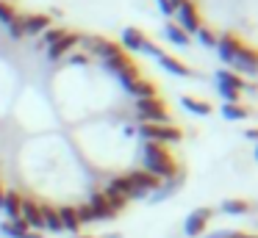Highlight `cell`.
<instances>
[{
  "mask_svg": "<svg viewBox=\"0 0 258 238\" xmlns=\"http://www.w3.org/2000/svg\"><path fill=\"white\" fill-rule=\"evenodd\" d=\"M142 158H145V172H150L158 180H169V177L178 175V161L172 158V152L164 144L145 141L142 144Z\"/></svg>",
  "mask_w": 258,
  "mask_h": 238,
  "instance_id": "6da1fadb",
  "label": "cell"
},
{
  "mask_svg": "<svg viewBox=\"0 0 258 238\" xmlns=\"http://www.w3.org/2000/svg\"><path fill=\"white\" fill-rule=\"evenodd\" d=\"M139 136L145 141H156V144H175L183 138V130L178 125H153V122H142L139 125Z\"/></svg>",
  "mask_w": 258,
  "mask_h": 238,
  "instance_id": "7a4b0ae2",
  "label": "cell"
},
{
  "mask_svg": "<svg viewBox=\"0 0 258 238\" xmlns=\"http://www.w3.org/2000/svg\"><path fill=\"white\" fill-rule=\"evenodd\" d=\"M136 114H139L142 122H153V125H172L167 105H164V100H158V97L136 100Z\"/></svg>",
  "mask_w": 258,
  "mask_h": 238,
  "instance_id": "3957f363",
  "label": "cell"
},
{
  "mask_svg": "<svg viewBox=\"0 0 258 238\" xmlns=\"http://www.w3.org/2000/svg\"><path fill=\"white\" fill-rule=\"evenodd\" d=\"M81 44H84V53L89 55V58L97 55V58L108 61V58H114V55L125 53L117 42H111V39H106V36H81Z\"/></svg>",
  "mask_w": 258,
  "mask_h": 238,
  "instance_id": "277c9868",
  "label": "cell"
},
{
  "mask_svg": "<svg viewBox=\"0 0 258 238\" xmlns=\"http://www.w3.org/2000/svg\"><path fill=\"white\" fill-rule=\"evenodd\" d=\"M175 14H178V20H180L178 28L186 33V36H191V33H197L203 28V20H200V11H197L195 0H180L178 9H175Z\"/></svg>",
  "mask_w": 258,
  "mask_h": 238,
  "instance_id": "5b68a950",
  "label": "cell"
},
{
  "mask_svg": "<svg viewBox=\"0 0 258 238\" xmlns=\"http://www.w3.org/2000/svg\"><path fill=\"white\" fill-rule=\"evenodd\" d=\"M125 177H128V180H131V186H134V199H139V197H147L150 191H156V188L161 186V180H158V177H153L150 172H145V169L128 172Z\"/></svg>",
  "mask_w": 258,
  "mask_h": 238,
  "instance_id": "8992f818",
  "label": "cell"
},
{
  "mask_svg": "<svg viewBox=\"0 0 258 238\" xmlns=\"http://www.w3.org/2000/svg\"><path fill=\"white\" fill-rule=\"evenodd\" d=\"M241 50H244V42H241L239 33H222V36H217V53L225 64H233V58Z\"/></svg>",
  "mask_w": 258,
  "mask_h": 238,
  "instance_id": "52a82bcc",
  "label": "cell"
},
{
  "mask_svg": "<svg viewBox=\"0 0 258 238\" xmlns=\"http://www.w3.org/2000/svg\"><path fill=\"white\" fill-rule=\"evenodd\" d=\"M78 44H81V33L67 31L56 44H50V47H47V58H50V61H61L64 55H70L75 47H78Z\"/></svg>",
  "mask_w": 258,
  "mask_h": 238,
  "instance_id": "ba28073f",
  "label": "cell"
},
{
  "mask_svg": "<svg viewBox=\"0 0 258 238\" xmlns=\"http://www.w3.org/2000/svg\"><path fill=\"white\" fill-rule=\"evenodd\" d=\"M20 219L28 224V230H45V219H42V205H36L34 199H23L20 208Z\"/></svg>",
  "mask_w": 258,
  "mask_h": 238,
  "instance_id": "9c48e42d",
  "label": "cell"
},
{
  "mask_svg": "<svg viewBox=\"0 0 258 238\" xmlns=\"http://www.w3.org/2000/svg\"><path fill=\"white\" fill-rule=\"evenodd\" d=\"M244 86H247V81L241 75H236V72H230V69H219L217 72V92H236V94H241V92H244Z\"/></svg>",
  "mask_w": 258,
  "mask_h": 238,
  "instance_id": "30bf717a",
  "label": "cell"
},
{
  "mask_svg": "<svg viewBox=\"0 0 258 238\" xmlns=\"http://www.w3.org/2000/svg\"><path fill=\"white\" fill-rule=\"evenodd\" d=\"M214 210L211 208H197L189 213V219H186V235H200L203 230H206V224L211 221Z\"/></svg>",
  "mask_w": 258,
  "mask_h": 238,
  "instance_id": "8fae6325",
  "label": "cell"
},
{
  "mask_svg": "<svg viewBox=\"0 0 258 238\" xmlns=\"http://www.w3.org/2000/svg\"><path fill=\"white\" fill-rule=\"evenodd\" d=\"M236 75H255V50L252 47H244L239 55L233 58V69Z\"/></svg>",
  "mask_w": 258,
  "mask_h": 238,
  "instance_id": "7c38bea8",
  "label": "cell"
},
{
  "mask_svg": "<svg viewBox=\"0 0 258 238\" xmlns=\"http://www.w3.org/2000/svg\"><path fill=\"white\" fill-rule=\"evenodd\" d=\"M47 28H50V17L47 14H28L25 22H23L25 36H39V33H45Z\"/></svg>",
  "mask_w": 258,
  "mask_h": 238,
  "instance_id": "4fadbf2b",
  "label": "cell"
},
{
  "mask_svg": "<svg viewBox=\"0 0 258 238\" xmlns=\"http://www.w3.org/2000/svg\"><path fill=\"white\" fill-rule=\"evenodd\" d=\"M125 89H128V92L134 94L136 100L158 97V94H156V92H158V89H156V83H153V81H147V77H136V81H134V83H128Z\"/></svg>",
  "mask_w": 258,
  "mask_h": 238,
  "instance_id": "5bb4252c",
  "label": "cell"
},
{
  "mask_svg": "<svg viewBox=\"0 0 258 238\" xmlns=\"http://www.w3.org/2000/svg\"><path fill=\"white\" fill-rule=\"evenodd\" d=\"M0 230L6 232L9 238H42V232H31L28 224L23 219H14V221H6V224H0Z\"/></svg>",
  "mask_w": 258,
  "mask_h": 238,
  "instance_id": "9a60e30c",
  "label": "cell"
},
{
  "mask_svg": "<svg viewBox=\"0 0 258 238\" xmlns=\"http://www.w3.org/2000/svg\"><path fill=\"white\" fill-rule=\"evenodd\" d=\"M89 208H92V213H95V219H114V216H117V210L108 205V199L103 197V191H97L95 197L89 199Z\"/></svg>",
  "mask_w": 258,
  "mask_h": 238,
  "instance_id": "2e32d148",
  "label": "cell"
},
{
  "mask_svg": "<svg viewBox=\"0 0 258 238\" xmlns=\"http://www.w3.org/2000/svg\"><path fill=\"white\" fill-rule=\"evenodd\" d=\"M20 208H23V197H20L17 191H6L3 194V213L9 216V221H14V219H20Z\"/></svg>",
  "mask_w": 258,
  "mask_h": 238,
  "instance_id": "e0dca14e",
  "label": "cell"
},
{
  "mask_svg": "<svg viewBox=\"0 0 258 238\" xmlns=\"http://www.w3.org/2000/svg\"><path fill=\"white\" fill-rule=\"evenodd\" d=\"M180 105H183L189 114H197V116H208L211 114V103H206V100L200 97H191V94H186V97H180Z\"/></svg>",
  "mask_w": 258,
  "mask_h": 238,
  "instance_id": "ac0fdd59",
  "label": "cell"
},
{
  "mask_svg": "<svg viewBox=\"0 0 258 238\" xmlns=\"http://www.w3.org/2000/svg\"><path fill=\"white\" fill-rule=\"evenodd\" d=\"M158 64H161L167 72H172V75H180V77H189V75H191L189 66H186L183 61H178L175 55H167V53H164L161 58H158Z\"/></svg>",
  "mask_w": 258,
  "mask_h": 238,
  "instance_id": "d6986e66",
  "label": "cell"
},
{
  "mask_svg": "<svg viewBox=\"0 0 258 238\" xmlns=\"http://www.w3.org/2000/svg\"><path fill=\"white\" fill-rule=\"evenodd\" d=\"M58 219H61V230L78 235L81 221H78V216H75V208H70V205H67V208H58Z\"/></svg>",
  "mask_w": 258,
  "mask_h": 238,
  "instance_id": "ffe728a7",
  "label": "cell"
},
{
  "mask_svg": "<svg viewBox=\"0 0 258 238\" xmlns=\"http://www.w3.org/2000/svg\"><path fill=\"white\" fill-rule=\"evenodd\" d=\"M145 39H147V36L139 31V28H125V31H122V44H125L128 50H134V53H139V50H142Z\"/></svg>",
  "mask_w": 258,
  "mask_h": 238,
  "instance_id": "44dd1931",
  "label": "cell"
},
{
  "mask_svg": "<svg viewBox=\"0 0 258 238\" xmlns=\"http://www.w3.org/2000/svg\"><path fill=\"white\" fill-rule=\"evenodd\" d=\"M164 36H167L172 44H178V47H189V44H191V36H186V33L180 31L175 22H167V28H164Z\"/></svg>",
  "mask_w": 258,
  "mask_h": 238,
  "instance_id": "7402d4cb",
  "label": "cell"
},
{
  "mask_svg": "<svg viewBox=\"0 0 258 238\" xmlns=\"http://www.w3.org/2000/svg\"><path fill=\"white\" fill-rule=\"evenodd\" d=\"M42 219H45V230H50V232H61V219H58V208L42 205Z\"/></svg>",
  "mask_w": 258,
  "mask_h": 238,
  "instance_id": "603a6c76",
  "label": "cell"
},
{
  "mask_svg": "<svg viewBox=\"0 0 258 238\" xmlns=\"http://www.w3.org/2000/svg\"><path fill=\"white\" fill-rule=\"evenodd\" d=\"M222 116L230 122H239V119H247L250 116V108L241 103H233V105H222Z\"/></svg>",
  "mask_w": 258,
  "mask_h": 238,
  "instance_id": "cb8c5ba5",
  "label": "cell"
},
{
  "mask_svg": "<svg viewBox=\"0 0 258 238\" xmlns=\"http://www.w3.org/2000/svg\"><path fill=\"white\" fill-rule=\"evenodd\" d=\"M108 188H114L117 194H122L125 199H134V186H131V180L125 175L122 177H114V180L108 183Z\"/></svg>",
  "mask_w": 258,
  "mask_h": 238,
  "instance_id": "d4e9b609",
  "label": "cell"
},
{
  "mask_svg": "<svg viewBox=\"0 0 258 238\" xmlns=\"http://www.w3.org/2000/svg\"><path fill=\"white\" fill-rule=\"evenodd\" d=\"M252 205L247 202V199H225L222 202V210L225 213H233V216H239V213H247Z\"/></svg>",
  "mask_w": 258,
  "mask_h": 238,
  "instance_id": "484cf974",
  "label": "cell"
},
{
  "mask_svg": "<svg viewBox=\"0 0 258 238\" xmlns=\"http://www.w3.org/2000/svg\"><path fill=\"white\" fill-rule=\"evenodd\" d=\"M103 64H106V69H111V72H122L125 66H131V64H134V58H131L128 53H119V55H114V58L103 61Z\"/></svg>",
  "mask_w": 258,
  "mask_h": 238,
  "instance_id": "4316f807",
  "label": "cell"
},
{
  "mask_svg": "<svg viewBox=\"0 0 258 238\" xmlns=\"http://www.w3.org/2000/svg\"><path fill=\"white\" fill-rule=\"evenodd\" d=\"M103 197L108 199V205H111V208L117 210V213H119V210L125 208V205H128V199H125L122 194H117V191H114V188H108V186L103 188Z\"/></svg>",
  "mask_w": 258,
  "mask_h": 238,
  "instance_id": "83f0119b",
  "label": "cell"
},
{
  "mask_svg": "<svg viewBox=\"0 0 258 238\" xmlns=\"http://www.w3.org/2000/svg\"><path fill=\"white\" fill-rule=\"evenodd\" d=\"M117 75H119V83L128 86V83H134L136 77H142V72H139V66H136V64H131V66H125L122 72H117Z\"/></svg>",
  "mask_w": 258,
  "mask_h": 238,
  "instance_id": "f1b7e54d",
  "label": "cell"
},
{
  "mask_svg": "<svg viewBox=\"0 0 258 238\" xmlns=\"http://www.w3.org/2000/svg\"><path fill=\"white\" fill-rule=\"evenodd\" d=\"M23 22H25V17H23V14H17L12 22H9V36H12V39H20V36H25V31H23Z\"/></svg>",
  "mask_w": 258,
  "mask_h": 238,
  "instance_id": "f546056e",
  "label": "cell"
},
{
  "mask_svg": "<svg viewBox=\"0 0 258 238\" xmlns=\"http://www.w3.org/2000/svg\"><path fill=\"white\" fill-rule=\"evenodd\" d=\"M14 17H17V9H14V3H6V0H0V22H12Z\"/></svg>",
  "mask_w": 258,
  "mask_h": 238,
  "instance_id": "4dcf8cb0",
  "label": "cell"
},
{
  "mask_svg": "<svg viewBox=\"0 0 258 238\" xmlns=\"http://www.w3.org/2000/svg\"><path fill=\"white\" fill-rule=\"evenodd\" d=\"M64 33H67L64 28H47V31H45V39H42V42H45V47H50V44H56L58 39L64 36Z\"/></svg>",
  "mask_w": 258,
  "mask_h": 238,
  "instance_id": "1f68e13d",
  "label": "cell"
},
{
  "mask_svg": "<svg viewBox=\"0 0 258 238\" xmlns=\"http://www.w3.org/2000/svg\"><path fill=\"white\" fill-rule=\"evenodd\" d=\"M75 216H78L81 224H89V221H95V213H92L89 202H86V205H78V208H75Z\"/></svg>",
  "mask_w": 258,
  "mask_h": 238,
  "instance_id": "d6a6232c",
  "label": "cell"
},
{
  "mask_svg": "<svg viewBox=\"0 0 258 238\" xmlns=\"http://www.w3.org/2000/svg\"><path fill=\"white\" fill-rule=\"evenodd\" d=\"M197 36H200V42L206 44V47H217V33H214L211 28H200Z\"/></svg>",
  "mask_w": 258,
  "mask_h": 238,
  "instance_id": "836d02e7",
  "label": "cell"
},
{
  "mask_svg": "<svg viewBox=\"0 0 258 238\" xmlns=\"http://www.w3.org/2000/svg\"><path fill=\"white\" fill-rule=\"evenodd\" d=\"M142 53L153 55V58H161V55H164V50L158 47L156 42H150V39H145V44H142Z\"/></svg>",
  "mask_w": 258,
  "mask_h": 238,
  "instance_id": "e575fe53",
  "label": "cell"
},
{
  "mask_svg": "<svg viewBox=\"0 0 258 238\" xmlns=\"http://www.w3.org/2000/svg\"><path fill=\"white\" fill-rule=\"evenodd\" d=\"M70 61H73V64H89V55L86 53H70Z\"/></svg>",
  "mask_w": 258,
  "mask_h": 238,
  "instance_id": "d590c367",
  "label": "cell"
},
{
  "mask_svg": "<svg viewBox=\"0 0 258 238\" xmlns=\"http://www.w3.org/2000/svg\"><path fill=\"white\" fill-rule=\"evenodd\" d=\"M206 238H236V230H219V232H211Z\"/></svg>",
  "mask_w": 258,
  "mask_h": 238,
  "instance_id": "8d00e7d4",
  "label": "cell"
},
{
  "mask_svg": "<svg viewBox=\"0 0 258 238\" xmlns=\"http://www.w3.org/2000/svg\"><path fill=\"white\" fill-rule=\"evenodd\" d=\"M158 6H161V11H164L167 17H172V14H175V11L169 9V3H167V0H158Z\"/></svg>",
  "mask_w": 258,
  "mask_h": 238,
  "instance_id": "74e56055",
  "label": "cell"
},
{
  "mask_svg": "<svg viewBox=\"0 0 258 238\" xmlns=\"http://www.w3.org/2000/svg\"><path fill=\"white\" fill-rule=\"evenodd\" d=\"M236 238H255V235H244V232H236Z\"/></svg>",
  "mask_w": 258,
  "mask_h": 238,
  "instance_id": "f35d334b",
  "label": "cell"
},
{
  "mask_svg": "<svg viewBox=\"0 0 258 238\" xmlns=\"http://www.w3.org/2000/svg\"><path fill=\"white\" fill-rule=\"evenodd\" d=\"M3 194H6V191H3V186H0V208H3Z\"/></svg>",
  "mask_w": 258,
  "mask_h": 238,
  "instance_id": "ab89813d",
  "label": "cell"
},
{
  "mask_svg": "<svg viewBox=\"0 0 258 238\" xmlns=\"http://www.w3.org/2000/svg\"><path fill=\"white\" fill-rule=\"evenodd\" d=\"M106 238H122V235H119V232H111V235H106Z\"/></svg>",
  "mask_w": 258,
  "mask_h": 238,
  "instance_id": "60d3db41",
  "label": "cell"
},
{
  "mask_svg": "<svg viewBox=\"0 0 258 238\" xmlns=\"http://www.w3.org/2000/svg\"><path fill=\"white\" fill-rule=\"evenodd\" d=\"M75 238H92V235H75Z\"/></svg>",
  "mask_w": 258,
  "mask_h": 238,
  "instance_id": "b9f144b4",
  "label": "cell"
},
{
  "mask_svg": "<svg viewBox=\"0 0 258 238\" xmlns=\"http://www.w3.org/2000/svg\"><path fill=\"white\" fill-rule=\"evenodd\" d=\"M6 3H12V0H6Z\"/></svg>",
  "mask_w": 258,
  "mask_h": 238,
  "instance_id": "7bdbcfd3",
  "label": "cell"
}]
</instances>
